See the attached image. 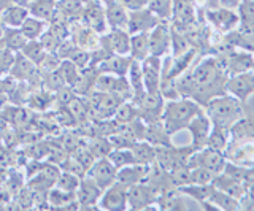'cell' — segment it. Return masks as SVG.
<instances>
[{"instance_id":"obj_14","label":"cell","mask_w":254,"mask_h":211,"mask_svg":"<svg viewBox=\"0 0 254 211\" xmlns=\"http://www.w3.org/2000/svg\"><path fill=\"white\" fill-rule=\"evenodd\" d=\"M149 54L159 57L170 54V21H161L149 30Z\"/></svg>"},{"instance_id":"obj_34","label":"cell","mask_w":254,"mask_h":211,"mask_svg":"<svg viewBox=\"0 0 254 211\" xmlns=\"http://www.w3.org/2000/svg\"><path fill=\"white\" fill-rule=\"evenodd\" d=\"M130 151L135 158V162L141 163V165H153L156 162V148L149 145L146 140L137 142L130 148Z\"/></svg>"},{"instance_id":"obj_51","label":"cell","mask_w":254,"mask_h":211,"mask_svg":"<svg viewBox=\"0 0 254 211\" xmlns=\"http://www.w3.org/2000/svg\"><path fill=\"white\" fill-rule=\"evenodd\" d=\"M40 40V43H42V46L45 48V51L46 53H56L58 51V48H59V45H61V38H58L56 37L50 29H46L45 32H43V35L38 38Z\"/></svg>"},{"instance_id":"obj_7","label":"cell","mask_w":254,"mask_h":211,"mask_svg":"<svg viewBox=\"0 0 254 211\" xmlns=\"http://www.w3.org/2000/svg\"><path fill=\"white\" fill-rule=\"evenodd\" d=\"M224 92L234 96L242 104L246 105L251 96H254V70L227 76L224 84Z\"/></svg>"},{"instance_id":"obj_39","label":"cell","mask_w":254,"mask_h":211,"mask_svg":"<svg viewBox=\"0 0 254 211\" xmlns=\"http://www.w3.org/2000/svg\"><path fill=\"white\" fill-rule=\"evenodd\" d=\"M229 130L227 129H222V127H218V126H213L211 130H210V135H208V140H206V146L208 148H213V150L216 151H221L224 153L226 146L229 143Z\"/></svg>"},{"instance_id":"obj_19","label":"cell","mask_w":254,"mask_h":211,"mask_svg":"<svg viewBox=\"0 0 254 211\" xmlns=\"http://www.w3.org/2000/svg\"><path fill=\"white\" fill-rule=\"evenodd\" d=\"M159 22H161V19L146 6V8H141V10L129 11V19H127L126 29L130 35L140 34V32H149V30L156 27Z\"/></svg>"},{"instance_id":"obj_43","label":"cell","mask_w":254,"mask_h":211,"mask_svg":"<svg viewBox=\"0 0 254 211\" xmlns=\"http://www.w3.org/2000/svg\"><path fill=\"white\" fill-rule=\"evenodd\" d=\"M59 72H61V75L64 78V81H65V84H68V86L73 88L75 83L78 81L79 72H81V70H79L70 59H62L61 65H59Z\"/></svg>"},{"instance_id":"obj_27","label":"cell","mask_w":254,"mask_h":211,"mask_svg":"<svg viewBox=\"0 0 254 211\" xmlns=\"http://www.w3.org/2000/svg\"><path fill=\"white\" fill-rule=\"evenodd\" d=\"M213 186L218 187V189H221V191L227 192L229 195H232V197H235L238 200L243 197V195L246 194V191H248V187H250L246 183L238 181V179L222 173V171L213 178Z\"/></svg>"},{"instance_id":"obj_48","label":"cell","mask_w":254,"mask_h":211,"mask_svg":"<svg viewBox=\"0 0 254 211\" xmlns=\"http://www.w3.org/2000/svg\"><path fill=\"white\" fill-rule=\"evenodd\" d=\"M61 60L62 59L56 53H46L45 57L42 59V62H40L37 67L40 70V73L46 75V73H50V72H54V70H58L59 65H61Z\"/></svg>"},{"instance_id":"obj_57","label":"cell","mask_w":254,"mask_h":211,"mask_svg":"<svg viewBox=\"0 0 254 211\" xmlns=\"http://www.w3.org/2000/svg\"><path fill=\"white\" fill-rule=\"evenodd\" d=\"M13 2L14 3H18V5H29V2H30V0H13Z\"/></svg>"},{"instance_id":"obj_25","label":"cell","mask_w":254,"mask_h":211,"mask_svg":"<svg viewBox=\"0 0 254 211\" xmlns=\"http://www.w3.org/2000/svg\"><path fill=\"white\" fill-rule=\"evenodd\" d=\"M149 168H151V165H141V163H132V165L123 167L118 170L116 181L121 183L126 187L143 183L149 173Z\"/></svg>"},{"instance_id":"obj_50","label":"cell","mask_w":254,"mask_h":211,"mask_svg":"<svg viewBox=\"0 0 254 211\" xmlns=\"http://www.w3.org/2000/svg\"><path fill=\"white\" fill-rule=\"evenodd\" d=\"M68 59L73 62V64L79 68L83 70L86 67H89V62H91V51H87L84 48H79V46H76V48L71 51V54L68 56Z\"/></svg>"},{"instance_id":"obj_44","label":"cell","mask_w":254,"mask_h":211,"mask_svg":"<svg viewBox=\"0 0 254 211\" xmlns=\"http://www.w3.org/2000/svg\"><path fill=\"white\" fill-rule=\"evenodd\" d=\"M79 181H81V178L70 173V171H65V170H61V173L56 179V187H59L62 191H68V192H76L78 186H79Z\"/></svg>"},{"instance_id":"obj_52","label":"cell","mask_w":254,"mask_h":211,"mask_svg":"<svg viewBox=\"0 0 254 211\" xmlns=\"http://www.w3.org/2000/svg\"><path fill=\"white\" fill-rule=\"evenodd\" d=\"M75 96H76V92L73 91L71 86H64L58 92H54V100H58V104L61 106H65Z\"/></svg>"},{"instance_id":"obj_9","label":"cell","mask_w":254,"mask_h":211,"mask_svg":"<svg viewBox=\"0 0 254 211\" xmlns=\"http://www.w3.org/2000/svg\"><path fill=\"white\" fill-rule=\"evenodd\" d=\"M157 194L145 181L127 187V210H157Z\"/></svg>"},{"instance_id":"obj_1","label":"cell","mask_w":254,"mask_h":211,"mask_svg":"<svg viewBox=\"0 0 254 211\" xmlns=\"http://www.w3.org/2000/svg\"><path fill=\"white\" fill-rule=\"evenodd\" d=\"M226 80L227 75L216 56H208L177 78V89L180 97L192 99L203 106L213 97L224 94Z\"/></svg>"},{"instance_id":"obj_59","label":"cell","mask_w":254,"mask_h":211,"mask_svg":"<svg viewBox=\"0 0 254 211\" xmlns=\"http://www.w3.org/2000/svg\"><path fill=\"white\" fill-rule=\"evenodd\" d=\"M3 102H5V96H0V108H3Z\"/></svg>"},{"instance_id":"obj_13","label":"cell","mask_w":254,"mask_h":211,"mask_svg":"<svg viewBox=\"0 0 254 211\" xmlns=\"http://www.w3.org/2000/svg\"><path fill=\"white\" fill-rule=\"evenodd\" d=\"M102 187L95 181H92L89 176L81 178L76 189V200L79 203V210H99V200L102 197Z\"/></svg>"},{"instance_id":"obj_3","label":"cell","mask_w":254,"mask_h":211,"mask_svg":"<svg viewBox=\"0 0 254 211\" xmlns=\"http://www.w3.org/2000/svg\"><path fill=\"white\" fill-rule=\"evenodd\" d=\"M202 105L195 100L188 97H178L173 100H165L164 111H162V122L167 132L173 137L178 132L185 130L190 119L202 110Z\"/></svg>"},{"instance_id":"obj_60","label":"cell","mask_w":254,"mask_h":211,"mask_svg":"<svg viewBox=\"0 0 254 211\" xmlns=\"http://www.w3.org/2000/svg\"><path fill=\"white\" fill-rule=\"evenodd\" d=\"M3 24H2V21H0V37H2V34H3Z\"/></svg>"},{"instance_id":"obj_26","label":"cell","mask_w":254,"mask_h":211,"mask_svg":"<svg viewBox=\"0 0 254 211\" xmlns=\"http://www.w3.org/2000/svg\"><path fill=\"white\" fill-rule=\"evenodd\" d=\"M203 210H211V211H237L240 210V200L229 195L227 192L214 187L208 203H205Z\"/></svg>"},{"instance_id":"obj_2","label":"cell","mask_w":254,"mask_h":211,"mask_svg":"<svg viewBox=\"0 0 254 211\" xmlns=\"http://www.w3.org/2000/svg\"><path fill=\"white\" fill-rule=\"evenodd\" d=\"M203 110L206 116L210 118L213 126H218L227 130L246 114L245 104H242L240 100L227 92L208 100L203 105Z\"/></svg>"},{"instance_id":"obj_10","label":"cell","mask_w":254,"mask_h":211,"mask_svg":"<svg viewBox=\"0 0 254 211\" xmlns=\"http://www.w3.org/2000/svg\"><path fill=\"white\" fill-rule=\"evenodd\" d=\"M8 75H11L16 81L29 83L34 89H35L34 81H38L40 84H43V75L40 73L38 67L19 51L14 53V59H13V64L10 67V72H8Z\"/></svg>"},{"instance_id":"obj_17","label":"cell","mask_w":254,"mask_h":211,"mask_svg":"<svg viewBox=\"0 0 254 211\" xmlns=\"http://www.w3.org/2000/svg\"><path fill=\"white\" fill-rule=\"evenodd\" d=\"M100 45L110 54H129L130 34L127 29H108L100 35Z\"/></svg>"},{"instance_id":"obj_55","label":"cell","mask_w":254,"mask_h":211,"mask_svg":"<svg viewBox=\"0 0 254 211\" xmlns=\"http://www.w3.org/2000/svg\"><path fill=\"white\" fill-rule=\"evenodd\" d=\"M218 6H222V8H229V10H237L238 5L242 3V0H216Z\"/></svg>"},{"instance_id":"obj_58","label":"cell","mask_w":254,"mask_h":211,"mask_svg":"<svg viewBox=\"0 0 254 211\" xmlns=\"http://www.w3.org/2000/svg\"><path fill=\"white\" fill-rule=\"evenodd\" d=\"M250 170H251V184H253V183H254V165H253Z\"/></svg>"},{"instance_id":"obj_24","label":"cell","mask_w":254,"mask_h":211,"mask_svg":"<svg viewBox=\"0 0 254 211\" xmlns=\"http://www.w3.org/2000/svg\"><path fill=\"white\" fill-rule=\"evenodd\" d=\"M132 57L129 54H111L103 62L97 65L100 73H110L116 76H126L129 72V67L132 64Z\"/></svg>"},{"instance_id":"obj_42","label":"cell","mask_w":254,"mask_h":211,"mask_svg":"<svg viewBox=\"0 0 254 211\" xmlns=\"http://www.w3.org/2000/svg\"><path fill=\"white\" fill-rule=\"evenodd\" d=\"M19 53H22L24 56H26L29 60L34 62L35 65H38L40 62H42V59L45 57V54H46V51L42 46V43H40V40H27Z\"/></svg>"},{"instance_id":"obj_49","label":"cell","mask_w":254,"mask_h":211,"mask_svg":"<svg viewBox=\"0 0 254 211\" xmlns=\"http://www.w3.org/2000/svg\"><path fill=\"white\" fill-rule=\"evenodd\" d=\"M216 176L203 167H190V184H210Z\"/></svg>"},{"instance_id":"obj_38","label":"cell","mask_w":254,"mask_h":211,"mask_svg":"<svg viewBox=\"0 0 254 211\" xmlns=\"http://www.w3.org/2000/svg\"><path fill=\"white\" fill-rule=\"evenodd\" d=\"M107 158L118 170L123 167H127V165H132V163H137L132 151H130V148H113Z\"/></svg>"},{"instance_id":"obj_35","label":"cell","mask_w":254,"mask_h":211,"mask_svg":"<svg viewBox=\"0 0 254 211\" xmlns=\"http://www.w3.org/2000/svg\"><path fill=\"white\" fill-rule=\"evenodd\" d=\"M19 29L27 40H38V38L43 35L45 30L48 29V21H43V19L29 14V16L24 19Z\"/></svg>"},{"instance_id":"obj_54","label":"cell","mask_w":254,"mask_h":211,"mask_svg":"<svg viewBox=\"0 0 254 211\" xmlns=\"http://www.w3.org/2000/svg\"><path fill=\"white\" fill-rule=\"evenodd\" d=\"M121 5L127 11H135V10H141V8H146L149 0H119Z\"/></svg>"},{"instance_id":"obj_5","label":"cell","mask_w":254,"mask_h":211,"mask_svg":"<svg viewBox=\"0 0 254 211\" xmlns=\"http://www.w3.org/2000/svg\"><path fill=\"white\" fill-rule=\"evenodd\" d=\"M194 153L192 146H159L156 148V162L159 167L164 168L165 171H170L177 167L188 165L190 154Z\"/></svg>"},{"instance_id":"obj_8","label":"cell","mask_w":254,"mask_h":211,"mask_svg":"<svg viewBox=\"0 0 254 211\" xmlns=\"http://www.w3.org/2000/svg\"><path fill=\"white\" fill-rule=\"evenodd\" d=\"M226 162H227V159H226L224 153L205 146V148H202V150L194 151L192 154H190L188 165L189 167H203L206 170H210L211 173L219 175L221 171L224 170Z\"/></svg>"},{"instance_id":"obj_61","label":"cell","mask_w":254,"mask_h":211,"mask_svg":"<svg viewBox=\"0 0 254 211\" xmlns=\"http://www.w3.org/2000/svg\"><path fill=\"white\" fill-rule=\"evenodd\" d=\"M0 135H2V129H0Z\"/></svg>"},{"instance_id":"obj_29","label":"cell","mask_w":254,"mask_h":211,"mask_svg":"<svg viewBox=\"0 0 254 211\" xmlns=\"http://www.w3.org/2000/svg\"><path fill=\"white\" fill-rule=\"evenodd\" d=\"M59 0H30L27 8L32 16L50 22L58 13Z\"/></svg>"},{"instance_id":"obj_21","label":"cell","mask_w":254,"mask_h":211,"mask_svg":"<svg viewBox=\"0 0 254 211\" xmlns=\"http://www.w3.org/2000/svg\"><path fill=\"white\" fill-rule=\"evenodd\" d=\"M156 207L157 210L162 211H185L189 210L185 194H183L178 187H167L165 191H162L161 194L157 195L156 200Z\"/></svg>"},{"instance_id":"obj_23","label":"cell","mask_w":254,"mask_h":211,"mask_svg":"<svg viewBox=\"0 0 254 211\" xmlns=\"http://www.w3.org/2000/svg\"><path fill=\"white\" fill-rule=\"evenodd\" d=\"M48 205H50V210H61V211L79 210V203L76 200V192L62 191L56 186L48 191Z\"/></svg>"},{"instance_id":"obj_56","label":"cell","mask_w":254,"mask_h":211,"mask_svg":"<svg viewBox=\"0 0 254 211\" xmlns=\"http://www.w3.org/2000/svg\"><path fill=\"white\" fill-rule=\"evenodd\" d=\"M11 3H13V0H0V16H2V13L6 6H10Z\"/></svg>"},{"instance_id":"obj_30","label":"cell","mask_w":254,"mask_h":211,"mask_svg":"<svg viewBox=\"0 0 254 211\" xmlns=\"http://www.w3.org/2000/svg\"><path fill=\"white\" fill-rule=\"evenodd\" d=\"M29 14L30 13L26 5H18L13 2L10 6H6L3 10L2 16H0V21H2V24L6 27H21L24 19H26Z\"/></svg>"},{"instance_id":"obj_15","label":"cell","mask_w":254,"mask_h":211,"mask_svg":"<svg viewBox=\"0 0 254 211\" xmlns=\"http://www.w3.org/2000/svg\"><path fill=\"white\" fill-rule=\"evenodd\" d=\"M206 19L221 34H229L230 30L237 29L240 24L237 11L222 8V6H214V8L206 10Z\"/></svg>"},{"instance_id":"obj_6","label":"cell","mask_w":254,"mask_h":211,"mask_svg":"<svg viewBox=\"0 0 254 211\" xmlns=\"http://www.w3.org/2000/svg\"><path fill=\"white\" fill-rule=\"evenodd\" d=\"M137 105V111H138V118L143 122H154L162 119V111H164V105H165V99L162 97L161 91H154V92H145L143 96L133 102Z\"/></svg>"},{"instance_id":"obj_16","label":"cell","mask_w":254,"mask_h":211,"mask_svg":"<svg viewBox=\"0 0 254 211\" xmlns=\"http://www.w3.org/2000/svg\"><path fill=\"white\" fill-rule=\"evenodd\" d=\"M141 73H143V84L148 92L159 91L162 81V57L149 54L146 59L141 62Z\"/></svg>"},{"instance_id":"obj_22","label":"cell","mask_w":254,"mask_h":211,"mask_svg":"<svg viewBox=\"0 0 254 211\" xmlns=\"http://www.w3.org/2000/svg\"><path fill=\"white\" fill-rule=\"evenodd\" d=\"M105 13V19L108 29H126L127 19H129V11L121 5L119 0H100Z\"/></svg>"},{"instance_id":"obj_18","label":"cell","mask_w":254,"mask_h":211,"mask_svg":"<svg viewBox=\"0 0 254 211\" xmlns=\"http://www.w3.org/2000/svg\"><path fill=\"white\" fill-rule=\"evenodd\" d=\"M86 176H89L92 181H95L102 187V189H107L108 186L116 183L118 168L110 162L108 158H100V159H95L91 168L87 170Z\"/></svg>"},{"instance_id":"obj_37","label":"cell","mask_w":254,"mask_h":211,"mask_svg":"<svg viewBox=\"0 0 254 211\" xmlns=\"http://www.w3.org/2000/svg\"><path fill=\"white\" fill-rule=\"evenodd\" d=\"M119 126H124V124H129L130 121L138 118V111H137V105L130 100H124L121 105L116 108V111L111 116Z\"/></svg>"},{"instance_id":"obj_31","label":"cell","mask_w":254,"mask_h":211,"mask_svg":"<svg viewBox=\"0 0 254 211\" xmlns=\"http://www.w3.org/2000/svg\"><path fill=\"white\" fill-rule=\"evenodd\" d=\"M129 56L138 62L149 56V32H140L130 35Z\"/></svg>"},{"instance_id":"obj_28","label":"cell","mask_w":254,"mask_h":211,"mask_svg":"<svg viewBox=\"0 0 254 211\" xmlns=\"http://www.w3.org/2000/svg\"><path fill=\"white\" fill-rule=\"evenodd\" d=\"M145 140H146L149 145H153L154 148H159V146H172L173 145L172 135L169 134V132H167L162 119L146 124Z\"/></svg>"},{"instance_id":"obj_40","label":"cell","mask_w":254,"mask_h":211,"mask_svg":"<svg viewBox=\"0 0 254 211\" xmlns=\"http://www.w3.org/2000/svg\"><path fill=\"white\" fill-rule=\"evenodd\" d=\"M86 146L89 148V151L94 154L95 159L107 158V156L110 154V151L113 150L110 145L108 137H102V135H94L92 138H89L86 142Z\"/></svg>"},{"instance_id":"obj_12","label":"cell","mask_w":254,"mask_h":211,"mask_svg":"<svg viewBox=\"0 0 254 211\" xmlns=\"http://www.w3.org/2000/svg\"><path fill=\"white\" fill-rule=\"evenodd\" d=\"M99 210L103 211H126L127 210V187L121 183H113L103 189L99 200Z\"/></svg>"},{"instance_id":"obj_36","label":"cell","mask_w":254,"mask_h":211,"mask_svg":"<svg viewBox=\"0 0 254 211\" xmlns=\"http://www.w3.org/2000/svg\"><path fill=\"white\" fill-rule=\"evenodd\" d=\"M178 189L185 195H188V197H190L203 207L205 203H208L214 186H213V183H210V184H188V186L178 187Z\"/></svg>"},{"instance_id":"obj_47","label":"cell","mask_w":254,"mask_h":211,"mask_svg":"<svg viewBox=\"0 0 254 211\" xmlns=\"http://www.w3.org/2000/svg\"><path fill=\"white\" fill-rule=\"evenodd\" d=\"M59 167H61V170L70 171V173H73V175H76V176H79V178H84L86 173H87V170H86V168L81 165V163H79V160L75 159L71 154H68L67 158L59 163Z\"/></svg>"},{"instance_id":"obj_45","label":"cell","mask_w":254,"mask_h":211,"mask_svg":"<svg viewBox=\"0 0 254 211\" xmlns=\"http://www.w3.org/2000/svg\"><path fill=\"white\" fill-rule=\"evenodd\" d=\"M240 26H254V0H242L237 8Z\"/></svg>"},{"instance_id":"obj_20","label":"cell","mask_w":254,"mask_h":211,"mask_svg":"<svg viewBox=\"0 0 254 211\" xmlns=\"http://www.w3.org/2000/svg\"><path fill=\"white\" fill-rule=\"evenodd\" d=\"M81 22L86 27L92 29L94 32H97L99 35L107 32L108 24H107L105 13H103V6L100 3V0H92V2L86 6L81 14Z\"/></svg>"},{"instance_id":"obj_11","label":"cell","mask_w":254,"mask_h":211,"mask_svg":"<svg viewBox=\"0 0 254 211\" xmlns=\"http://www.w3.org/2000/svg\"><path fill=\"white\" fill-rule=\"evenodd\" d=\"M211 127H213V124L202 108V110L190 119V122L186 127V130H189V134H190V146L194 148V151H198L206 146V140H208Z\"/></svg>"},{"instance_id":"obj_53","label":"cell","mask_w":254,"mask_h":211,"mask_svg":"<svg viewBox=\"0 0 254 211\" xmlns=\"http://www.w3.org/2000/svg\"><path fill=\"white\" fill-rule=\"evenodd\" d=\"M13 59H14V53L3 48L0 51V76L6 75L10 72V67L13 64Z\"/></svg>"},{"instance_id":"obj_33","label":"cell","mask_w":254,"mask_h":211,"mask_svg":"<svg viewBox=\"0 0 254 211\" xmlns=\"http://www.w3.org/2000/svg\"><path fill=\"white\" fill-rule=\"evenodd\" d=\"M0 42L3 43L6 50H10L13 53H18L22 50V46L26 45L27 38L24 37L19 27H3V34L0 37Z\"/></svg>"},{"instance_id":"obj_41","label":"cell","mask_w":254,"mask_h":211,"mask_svg":"<svg viewBox=\"0 0 254 211\" xmlns=\"http://www.w3.org/2000/svg\"><path fill=\"white\" fill-rule=\"evenodd\" d=\"M173 3L175 0H149L148 8L161 21H170L173 16Z\"/></svg>"},{"instance_id":"obj_4","label":"cell","mask_w":254,"mask_h":211,"mask_svg":"<svg viewBox=\"0 0 254 211\" xmlns=\"http://www.w3.org/2000/svg\"><path fill=\"white\" fill-rule=\"evenodd\" d=\"M224 156L229 162L251 168L254 165V135L229 137Z\"/></svg>"},{"instance_id":"obj_46","label":"cell","mask_w":254,"mask_h":211,"mask_svg":"<svg viewBox=\"0 0 254 211\" xmlns=\"http://www.w3.org/2000/svg\"><path fill=\"white\" fill-rule=\"evenodd\" d=\"M64 86H68L65 84V81H64V78L59 72V68L58 70H54V72H50V73H46L43 75V84H42V88L46 89L48 92H58L61 88H64Z\"/></svg>"},{"instance_id":"obj_32","label":"cell","mask_w":254,"mask_h":211,"mask_svg":"<svg viewBox=\"0 0 254 211\" xmlns=\"http://www.w3.org/2000/svg\"><path fill=\"white\" fill-rule=\"evenodd\" d=\"M127 80H129V84L133 91V96L130 102L138 100L143 94L146 92L145 84H143V73H141V64L138 60H132V64L129 67V72H127Z\"/></svg>"}]
</instances>
